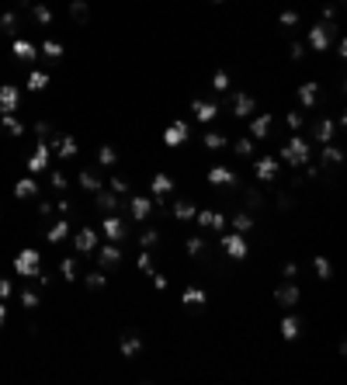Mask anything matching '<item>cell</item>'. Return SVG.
I'll list each match as a JSON object with an SVG mask.
<instances>
[{
    "mask_svg": "<svg viewBox=\"0 0 347 385\" xmlns=\"http://www.w3.org/2000/svg\"><path fill=\"white\" fill-rule=\"evenodd\" d=\"M233 91V77H229V70H215L212 77H208V94L212 97H222Z\"/></svg>",
    "mask_w": 347,
    "mask_h": 385,
    "instance_id": "obj_28",
    "label": "cell"
},
{
    "mask_svg": "<svg viewBox=\"0 0 347 385\" xmlns=\"http://www.w3.org/2000/svg\"><path fill=\"white\" fill-rule=\"evenodd\" d=\"M70 233H73V219H66V215H56V219L45 226V247H66Z\"/></svg>",
    "mask_w": 347,
    "mask_h": 385,
    "instance_id": "obj_15",
    "label": "cell"
},
{
    "mask_svg": "<svg viewBox=\"0 0 347 385\" xmlns=\"http://www.w3.org/2000/svg\"><path fill=\"white\" fill-rule=\"evenodd\" d=\"M194 229H198V233H208V236H219L222 229H229V226H226V212L201 205V208L194 212Z\"/></svg>",
    "mask_w": 347,
    "mask_h": 385,
    "instance_id": "obj_10",
    "label": "cell"
},
{
    "mask_svg": "<svg viewBox=\"0 0 347 385\" xmlns=\"http://www.w3.org/2000/svg\"><path fill=\"white\" fill-rule=\"evenodd\" d=\"M341 35H344V24H337V21H313L302 31V42H306L309 52L323 56V52H334V45H337Z\"/></svg>",
    "mask_w": 347,
    "mask_h": 385,
    "instance_id": "obj_2",
    "label": "cell"
},
{
    "mask_svg": "<svg viewBox=\"0 0 347 385\" xmlns=\"http://www.w3.org/2000/svg\"><path fill=\"white\" fill-rule=\"evenodd\" d=\"M56 271H59V282H66V285H80V278H84V261L66 247V254L59 257V264H56Z\"/></svg>",
    "mask_w": 347,
    "mask_h": 385,
    "instance_id": "obj_13",
    "label": "cell"
},
{
    "mask_svg": "<svg viewBox=\"0 0 347 385\" xmlns=\"http://www.w3.org/2000/svg\"><path fill=\"white\" fill-rule=\"evenodd\" d=\"M313 275H316L323 285H337V268H334V261H330L327 254H316V257H313Z\"/></svg>",
    "mask_w": 347,
    "mask_h": 385,
    "instance_id": "obj_27",
    "label": "cell"
},
{
    "mask_svg": "<svg viewBox=\"0 0 347 385\" xmlns=\"http://www.w3.org/2000/svg\"><path fill=\"white\" fill-rule=\"evenodd\" d=\"M38 56H42V63L56 66V63H63V56H66V45H63L59 38L45 35V38H42V45H38Z\"/></svg>",
    "mask_w": 347,
    "mask_h": 385,
    "instance_id": "obj_25",
    "label": "cell"
},
{
    "mask_svg": "<svg viewBox=\"0 0 347 385\" xmlns=\"http://www.w3.org/2000/svg\"><path fill=\"white\" fill-rule=\"evenodd\" d=\"M17 305H21L24 312H38L45 302H42V291L38 289H17Z\"/></svg>",
    "mask_w": 347,
    "mask_h": 385,
    "instance_id": "obj_29",
    "label": "cell"
},
{
    "mask_svg": "<svg viewBox=\"0 0 347 385\" xmlns=\"http://www.w3.org/2000/svg\"><path fill=\"white\" fill-rule=\"evenodd\" d=\"M125 257H129L125 243H111V240H101V243H97V250H94V264H97V268H104V271H118Z\"/></svg>",
    "mask_w": 347,
    "mask_h": 385,
    "instance_id": "obj_9",
    "label": "cell"
},
{
    "mask_svg": "<svg viewBox=\"0 0 347 385\" xmlns=\"http://www.w3.org/2000/svg\"><path fill=\"white\" fill-rule=\"evenodd\" d=\"M222 97H194L191 104H187V118L198 125V129H205V125H215L219 118H222Z\"/></svg>",
    "mask_w": 347,
    "mask_h": 385,
    "instance_id": "obj_6",
    "label": "cell"
},
{
    "mask_svg": "<svg viewBox=\"0 0 347 385\" xmlns=\"http://www.w3.org/2000/svg\"><path fill=\"white\" fill-rule=\"evenodd\" d=\"M180 305H187V309H194V312L208 309V289H201V285H184V289H180Z\"/></svg>",
    "mask_w": 347,
    "mask_h": 385,
    "instance_id": "obj_24",
    "label": "cell"
},
{
    "mask_svg": "<svg viewBox=\"0 0 347 385\" xmlns=\"http://www.w3.org/2000/svg\"><path fill=\"white\" fill-rule=\"evenodd\" d=\"M226 226H229L233 233L250 236V233L257 229V215H254V212H247V208H240V212H229V215H226Z\"/></svg>",
    "mask_w": 347,
    "mask_h": 385,
    "instance_id": "obj_23",
    "label": "cell"
},
{
    "mask_svg": "<svg viewBox=\"0 0 347 385\" xmlns=\"http://www.w3.org/2000/svg\"><path fill=\"white\" fill-rule=\"evenodd\" d=\"M215 247H219L229 261H243V257L250 254V236L233 233V229H222V233L215 236Z\"/></svg>",
    "mask_w": 347,
    "mask_h": 385,
    "instance_id": "obj_8",
    "label": "cell"
},
{
    "mask_svg": "<svg viewBox=\"0 0 347 385\" xmlns=\"http://www.w3.org/2000/svg\"><path fill=\"white\" fill-rule=\"evenodd\" d=\"M313 153H316V146L306 139V132H288V139L274 150L278 164H281V167H288V170H299V167L313 164Z\"/></svg>",
    "mask_w": 347,
    "mask_h": 385,
    "instance_id": "obj_1",
    "label": "cell"
},
{
    "mask_svg": "<svg viewBox=\"0 0 347 385\" xmlns=\"http://www.w3.org/2000/svg\"><path fill=\"white\" fill-rule=\"evenodd\" d=\"M118 354L129 361V365H136V361H143V354H146V344H143V337L139 333H122L118 337Z\"/></svg>",
    "mask_w": 347,
    "mask_h": 385,
    "instance_id": "obj_17",
    "label": "cell"
},
{
    "mask_svg": "<svg viewBox=\"0 0 347 385\" xmlns=\"http://www.w3.org/2000/svg\"><path fill=\"white\" fill-rule=\"evenodd\" d=\"M80 285H84L90 295H101V291H108V285H111V271L90 264V268L84 271V278H80Z\"/></svg>",
    "mask_w": 347,
    "mask_h": 385,
    "instance_id": "obj_21",
    "label": "cell"
},
{
    "mask_svg": "<svg viewBox=\"0 0 347 385\" xmlns=\"http://www.w3.org/2000/svg\"><path fill=\"white\" fill-rule=\"evenodd\" d=\"M10 295H14V282H10V278H0V298L10 302Z\"/></svg>",
    "mask_w": 347,
    "mask_h": 385,
    "instance_id": "obj_30",
    "label": "cell"
},
{
    "mask_svg": "<svg viewBox=\"0 0 347 385\" xmlns=\"http://www.w3.org/2000/svg\"><path fill=\"white\" fill-rule=\"evenodd\" d=\"M281 164H278V157L274 153H257L254 160H250V174H254V181H260V184H271L274 177H281Z\"/></svg>",
    "mask_w": 347,
    "mask_h": 385,
    "instance_id": "obj_11",
    "label": "cell"
},
{
    "mask_svg": "<svg viewBox=\"0 0 347 385\" xmlns=\"http://www.w3.org/2000/svg\"><path fill=\"white\" fill-rule=\"evenodd\" d=\"M229 132L222 129V125H205L201 129V146L208 150V153H219V157H226L229 153Z\"/></svg>",
    "mask_w": 347,
    "mask_h": 385,
    "instance_id": "obj_14",
    "label": "cell"
},
{
    "mask_svg": "<svg viewBox=\"0 0 347 385\" xmlns=\"http://www.w3.org/2000/svg\"><path fill=\"white\" fill-rule=\"evenodd\" d=\"M125 219H129V226H146V222H153V198H150V194H132L129 205H125Z\"/></svg>",
    "mask_w": 347,
    "mask_h": 385,
    "instance_id": "obj_12",
    "label": "cell"
},
{
    "mask_svg": "<svg viewBox=\"0 0 347 385\" xmlns=\"http://www.w3.org/2000/svg\"><path fill=\"white\" fill-rule=\"evenodd\" d=\"M104 188V174L97 167H80L77 170V191L80 194H97Z\"/></svg>",
    "mask_w": 347,
    "mask_h": 385,
    "instance_id": "obj_22",
    "label": "cell"
},
{
    "mask_svg": "<svg viewBox=\"0 0 347 385\" xmlns=\"http://www.w3.org/2000/svg\"><path fill=\"white\" fill-rule=\"evenodd\" d=\"M7 319H10V302H3V298H0V330L7 326Z\"/></svg>",
    "mask_w": 347,
    "mask_h": 385,
    "instance_id": "obj_31",
    "label": "cell"
},
{
    "mask_svg": "<svg viewBox=\"0 0 347 385\" xmlns=\"http://www.w3.org/2000/svg\"><path fill=\"white\" fill-rule=\"evenodd\" d=\"M49 167H52V150H49V143L31 139V150H28V157H24V174L42 177V174H49Z\"/></svg>",
    "mask_w": 347,
    "mask_h": 385,
    "instance_id": "obj_7",
    "label": "cell"
},
{
    "mask_svg": "<svg viewBox=\"0 0 347 385\" xmlns=\"http://www.w3.org/2000/svg\"><path fill=\"white\" fill-rule=\"evenodd\" d=\"M42 264H45V250H38V247H21V250L14 254V261H10V271H14L21 282H35L38 271H42Z\"/></svg>",
    "mask_w": 347,
    "mask_h": 385,
    "instance_id": "obj_3",
    "label": "cell"
},
{
    "mask_svg": "<svg viewBox=\"0 0 347 385\" xmlns=\"http://www.w3.org/2000/svg\"><path fill=\"white\" fill-rule=\"evenodd\" d=\"M17 108H21V87L0 84V115H17Z\"/></svg>",
    "mask_w": 347,
    "mask_h": 385,
    "instance_id": "obj_26",
    "label": "cell"
},
{
    "mask_svg": "<svg viewBox=\"0 0 347 385\" xmlns=\"http://www.w3.org/2000/svg\"><path fill=\"white\" fill-rule=\"evenodd\" d=\"M201 136V129L191 122V118H174V122H167L164 125V146L167 150H180V146H187V143H194Z\"/></svg>",
    "mask_w": 347,
    "mask_h": 385,
    "instance_id": "obj_5",
    "label": "cell"
},
{
    "mask_svg": "<svg viewBox=\"0 0 347 385\" xmlns=\"http://www.w3.org/2000/svg\"><path fill=\"white\" fill-rule=\"evenodd\" d=\"M313 157H316L320 167H330L334 170V167H344L347 164V146L344 143H327V146H316Z\"/></svg>",
    "mask_w": 347,
    "mask_h": 385,
    "instance_id": "obj_16",
    "label": "cell"
},
{
    "mask_svg": "<svg viewBox=\"0 0 347 385\" xmlns=\"http://www.w3.org/2000/svg\"><path fill=\"white\" fill-rule=\"evenodd\" d=\"M10 56H14L21 66H35V63L42 59V56H38V45H35L31 38H24V35H21V38H10Z\"/></svg>",
    "mask_w": 347,
    "mask_h": 385,
    "instance_id": "obj_18",
    "label": "cell"
},
{
    "mask_svg": "<svg viewBox=\"0 0 347 385\" xmlns=\"http://www.w3.org/2000/svg\"><path fill=\"white\" fill-rule=\"evenodd\" d=\"M0 215H3V205H0Z\"/></svg>",
    "mask_w": 347,
    "mask_h": 385,
    "instance_id": "obj_32",
    "label": "cell"
},
{
    "mask_svg": "<svg viewBox=\"0 0 347 385\" xmlns=\"http://www.w3.org/2000/svg\"><path fill=\"white\" fill-rule=\"evenodd\" d=\"M49 87H52V73L49 70H38V66H31L24 73V80H21V91H28V94H45Z\"/></svg>",
    "mask_w": 347,
    "mask_h": 385,
    "instance_id": "obj_20",
    "label": "cell"
},
{
    "mask_svg": "<svg viewBox=\"0 0 347 385\" xmlns=\"http://www.w3.org/2000/svg\"><path fill=\"white\" fill-rule=\"evenodd\" d=\"M97 243H101V233H97V226H73V233H70V250L84 261L87 268L94 264V250H97Z\"/></svg>",
    "mask_w": 347,
    "mask_h": 385,
    "instance_id": "obj_4",
    "label": "cell"
},
{
    "mask_svg": "<svg viewBox=\"0 0 347 385\" xmlns=\"http://www.w3.org/2000/svg\"><path fill=\"white\" fill-rule=\"evenodd\" d=\"M10 194H14V201H35L38 194H45V188L38 184V177H31V174H21V177L10 184Z\"/></svg>",
    "mask_w": 347,
    "mask_h": 385,
    "instance_id": "obj_19",
    "label": "cell"
}]
</instances>
